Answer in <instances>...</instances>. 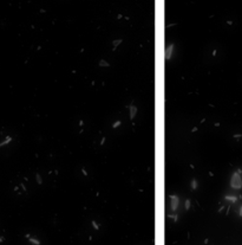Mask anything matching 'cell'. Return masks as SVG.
Wrapping results in <instances>:
<instances>
[{"instance_id": "1", "label": "cell", "mask_w": 242, "mask_h": 245, "mask_svg": "<svg viewBox=\"0 0 242 245\" xmlns=\"http://www.w3.org/2000/svg\"><path fill=\"white\" fill-rule=\"evenodd\" d=\"M14 141L13 136L10 134H4V130H0V150H6V147Z\"/></svg>"}, {"instance_id": "2", "label": "cell", "mask_w": 242, "mask_h": 245, "mask_svg": "<svg viewBox=\"0 0 242 245\" xmlns=\"http://www.w3.org/2000/svg\"><path fill=\"white\" fill-rule=\"evenodd\" d=\"M230 185L235 190H240L242 187V179L240 177V173L238 172H235L233 174V178H231V181H230Z\"/></svg>"}, {"instance_id": "3", "label": "cell", "mask_w": 242, "mask_h": 245, "mask_svg": "<svg viewBox=\"0 0 242 245\" xmlns=\"http://www.w3.org/2000/svg\"><path fill=\"white\" fill-rule=\"evenodd\" d=\"M169 198H170V200H171V211H176L177 210V206H178V203H180V199H178V197H176V195H174V194H171V195H169Z\"/></svg>"}, {"instance_id": "4", "label": "cell", "mask_w": 242, "mask_h": 245, "mask_svg": "<svg viewBox=\"0 0 242 245\" xmlns=\"http://www.w3.org/2000/svg\"><path fill=\"white\" fill-rule=\"evenodd\" d=\"M24 237H25L32 245H40V240H39V239H36V238H33V237H31L30 233H26Z\"/></svg>"}, {"instance_id": "5", "label": "cell", "mask_w": 242, "mask_h": 245, "mask_svg": "<svg viewBox=\"0 0 242 245\" xmlns=\"http://www.w3.org/2000/svg\"><path fill=\"white\" fill-rule=\"evenodd\" d=\"M173 50H174V44H170L169 47L167 49V52H165V58H167V59H170V58H171Z\"/></svg>"}, {"instance_id": "6", "label": "cell", "mask_w": 242, "mask_h": 245, "mask_svg": "<svg viewBox=\"0 0 242 245\" xmlns=\"http://www.w3.org/2000/svg\"><path fill=\"white\" fill-rule=\"evenodd\" d=\"M7 241V237L6 234L3 232V231H0V245H5Z\"/></svg>"}, {"instance_id": "7", "label": "cell", "mask_w": 242, "mask_h": 245, "mask_svg": "<svg viewBox=\"0 0 242 245\" xmlns=\"http://www.w3.org/2000/svg\"><path fill=\"white\" fill-rule=\"evenodd\" d=\"M136 114H137V108H136L135 106H131V107H130V118L132 120V118L136 116Z\"/></svg>"}, {"instance_id": "8", "label": "cell", "mask_w": 242, "mask_h": 245, "mask_svg": "<svg viewBox=\"0 0 242 245\" xmlns=\"http://www.w3.org/2000/svg\"><path fill=\"white\" fill-rule=\"evenodd\" d=\"M119 44H122V39H117V40H113V42H112V45H113V50H116V49H117V46H118Z\"/></svg>"}, {"instance_id": "9", "label": "cell", "mask_w": 242, "mask_h": 245, "mask_svg": "<svg viewBox=\"0 0 242 245\" xmlns=\"http://www.w3.org/2000/svg\"><path fill=\"white\" fill-rule=\"evenodd\" d=\"M226 200H229L231 203H235L237 200V198L236 197H233V195H226Z\"/></svg>"}, {"instance_id": "10", "label": "cell", "mask_w": 242, "mask_h": 245, "mask_svg": "<svg viewBox=\"0 0 242 245\" xmlns=\"http://www.w3.org/2000/svg\"><path fill=\"white\" fill-rule=\"evenodd\" d=\"M99 66H106V68H108V66H110V64H109L106 60L101 59V60H99Z\"/></svg>"}, {"instance_id": "11", "label": "cell", "mask_w": 242, "mask_h": 245, "mask_svg": "<svg viewBox=\"0 0 242 245\" xmlns=\"http://www.w3.org/2000/svg\"><path fill=\"white\" fill-rule=\"evenodd\" d=\"M36 180H37V182H38L39 185H41V184H43V180H41V177H40V174H39V173H37V174H36Z\"/></svg>"}, {"instance_id": "12", "label": "cell", "mask_w": 242, "mask_h": 245, "mask_svg": "<svg viewBox=\"0 0 242 245\" xmlns=\"http://www.w3.org/2000/svg\"><path fill=\"white\" fill-rule=\"evenodd\" d=\"M197 188V181L194 179V180H191V190H196Z\"/></svg>"}, {"instance_id": "13", "label": "cell", "mask_w": 242, "mask_h": 245, "mask_svg": "<svg viewBox=\"0 0 242 245\" xmlns=\"http://www.w3.org/2000/svg\"><path fill=\"white\" fill-rule=\"evenodd\" d=\"M121 123H122V121H116V122L112 124V128H118V127L121 126Z\"/></svg>"}, {"instance_id": "14", "label": "cell", "mask_w": 242, "mask_h": 245, "mask_svg": "<svg viewBox=\"0 0 242 245\" xmlns=\"http://www.w3.org/2000/svg\"><path fill=\"white\" fill-rule=\"evenodd\" d=\"M186 210H189L190 208V200H186V206H184Z\"/></svg>"}, {"instance_id": "15", "label": "cell", "mask_w": 242, "mask_h": 245, "mask_svg": "<svg viewBox=\"0 0 242 245\" xmlns=\"http://www.w3.org/2000/svg\"><path fill=\"white\" fill-rule=\"evenodd\" d=\"M92 225H93V227H95L96 230H99V226H98V224H97V223H96L95 220L92 221Z\"/></svg>"}, {"instance_id": "16", "label": "cell", "mask_w": 242, "mask_h": 245, "mask_svg": "<svg viewBox=\"0 0 242 245\" xmlns=\"http://www.w3.org/2000/svg\"><path fill=\"white\" fill-rule=\"evenodd\" d=\"M169 218H173L175 221H177V217H176L175 214H170V215H169Z\"/></svg>"}, {"instance_id": "17", "label": "cell", "mask_w": 242, "mask_h": 245, "mask_svg": "<svg viewBox=\"0 0 242 245\" xmlns=\"http://www.w3.org/2000/svg\"><path fill=\"white\" fill-rule=\"evenodd\" d=\"M82 172H83V174H84V175H88V172H86V171H85L84 168L82 169Z\"/></svg>"}, {"instance_id": "18", "label": "cell", "mask_w": 242, "mask_h": 245, "mask_svg": "<svg viewBox=\"0 0 242 245\" xmlns=\"http://www.w3.org/2000/svg\"><path fill=\"white\" fill-rule=\"evenodd\" d=\"M238 215H240V217H242V206H241V208H240V212H238Z\"/></svg>"}, {"instance_id": "19", "label": "cell", "mask_w": 242, "mask_h": 245, "mask_svg": "<svg viewBox=\"0 0 242 245\" xmlns=\"http://www.w3.org/2000/svg\"><path fill=\"white\" fill-rule=\"evenodd\" d=\"M104 142H105V137H103V140L101 141V144H104Z\"/></svg>"}]
</instances>
